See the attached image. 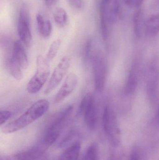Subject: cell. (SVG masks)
<instances>
[{"mask_svg": "<svg viewBox=\"0 0 159 160\" xmlns=\"http://www.w3.org/2000/svg\"><path fill=\"white\" fill-rule=\"evenodd\" d=\"M49 107V102L47 100H38L20 116L4 126L2 132L8 134L22 129L42 117L48 111Z\"/></svg>", "mask_w": 159, "mask_h": 160, "instance_id": "obj_1", "label": "cell"}, {"mask_svg": "<svg viewBox=\"0 0 159 160\" xmlns=\"http://www.w3.org/2000/svg\"><path fill=\"white\" fill-rule=\"evenodd\" d=\"M29 65V59L23 43L20 40H16L13 44L11 56L7 62L9 73L15 79L21 80L23 71L28 68Z\"/></svg>", "mask_w": 159, "mask_h": 160, "instance_id": "obj_2", "label": "cell"}, {"mask_svg": "<svg viewBox=\"0 0 159 160\" xmlns=\"http://www.w3.org/2000/svg\"><path fill=\"white\" fill-rule=\"evenodd\" d=\"M73 108V105H71L63 110L49 127L42 142L48 148L57 141L62 132L71 116Z\"/></svg>", "mask_w": 159, "mask_h": 160, "instance_id": "obj_3", "label": "cell"}, {"mask_svg": "<svg viewBox=\"0 0 159 160\" xmlns=\"http://www.w3.org/2000/svg\"><path fill=\"white\" fill-rule=\"evenodd\" d=\"M50 74V68L45 57L39 55L36 58V71L27 84V91L33 95L39 92L44 87Z\"/></svg>", "mask_w": 159, "mask_h": 160, "instance_id": "obj_4", "label": "cell"}, {"mask_svg": "<svg viewBox=\"0 0 159 160\" xmlns=\"http://www.w3.org/2000/svg\"><path fill=\"white\" fill-rule=\"evenodd\" d=\"M77 116H83L85 123L89 129L93 130L97 123V114L93 95L90 93L85 95L80 102Z\"/></svg>", "mask_w": 159, "mask_h": 160, "instance_id": "obj_5", "label": "cell"}, {"mask_svg": "<svg viewBox=\"0 0 159 160\" xmlns=\"http://www.w3.org/2000/svg\"><path fill=\"white\" fill-rule=\"evenodd\" d=\"M104 129L111 143L115 146L120 143V131L116 117L113 109L107 106L105 108L102 116Z\"/></svg>", "mask_w": 159, "mask_h": 160, "instance_id": "obj_6", "label": "cell"}, {"mask_svg": "<svg viewBox=\"0 0 159 160\" xmlns=\"http://www.w3.org/2000/svg\"><path fill=\"white\" fill-rule=\"evenodd\" d=\"M147 91L148 99L154 102L159 92V59L154 58L149 64L147 75Z\"/></svg>", "mask_w": 159, "mask_h": 160, "instance_id": "obj_7", "label": "cell"}, {"mask_svg": "<svg viewBox=\"0 0 159 160\" xmlns=\"http://www.w3.org/2000/svg\"><path fill=\"white\" fill-rule=\"evenodd\" d=\"M92 70L94 76V85L99 92L103 90L106 78V66L104 58L100 52H96L91 58Z\"/></svg>", "mask_w": 159, "mask_h": 160, "instance_id": "obj_8", "label": "cell"}, {"mask_svg": "<svg viewBox=\"0 0 159 160\" xmlns=\"http://www.w3.org/2000/svg\"><path fill=\"white\" fill-rule=\"evenodd\" d=\"M71 59L69 56H65L62 58L53 70L48 84L44 90V94H50L58 86L68 72L71 66Z\"/></svg>", "mask_w": 159, "mask_h": 160, "instance_id": "obj_9", "label": "cell"}, {"mask_svg": "<svg viewBox=\"0 0 159 160\" xmlns=\"http://www.w3.org/2000/svg\"><path fill=\"white\" fill-rule=\"evenodd\" d=\"M17 32L21 41L24 46L29 48L32 41L30 28V17L29 11L25 5L21 8L17 23Z\"/></svg>", "mask_w": 159, "mask_h": 160, "instance_id": "obj_10", "label": "cell"}, {"mask_svg": "<svg viewBox=\"0 0 159 160\" xmlns=\"http://www.w3.org/2000/svg\"><path fill=\"white\" fill-rule=\"evenodd\" d=\"M77 76L72 72L68 74L65 78L62 85L54 97V102L58 104L63 101L73 92L77 86Z\"/></svg>", "mask_w": 159, "mask_h": 160, "instance_id": "obj_11", "label": "cell"}, {"mask_svg": "<svg viewBox=\"0 0 159 160\" xmlns=\"http://www.w3.org/2000/svg\"><path fill=\"white\" fill-rule=\"evenodd\" d=\"M47 148L42 143L40 145L32 147L9 157L1 158L3 160H36L45 153Z\"/></svg>", "mask_w": 159, "mask_h": 160, "instance_id": "obj_12", "label": "cell"}, {"mask_svg": "<svg viewBox=\"0 0 159 160\" xmlns=\"http://www.w3.org/2000/svg\"><path fill=\"white\" fill-rule=\"evenodd\" d=\"M140 69L139 63L138 62H134L130 71L126 84L125 91L128 95L133 94L136 90L139 82Z\"/></svg>", "mask_w": 159, "mask_h": 160, "instance_id": "obj_13", "label": "cell"}, {"mask_svg": "<svg viewBox=\"0 0 159 160\" xmlns=\"http://www.w3.org/2000/svg\"><path fill=\"white\" fill-rule=\"evenodd\" d=\"M36 20L40 35L44 38L49 37L52 32L51 22L49 20L45 19L41 14L36 15Z\"/></svg>", "mask_w": 159, "mask_h": 160, "instance_id": "obj_14", "label": "cell"}, {"mask_svg": "<svg viewBox=\"0 0 159 160\" xmlns=\"http://www.w3.org/2000/svg\"><path fill=\"white\" fill-rule=\"evenodd\" d=\"M81 147V144L79 142L73 143L61 155L59 160H77Z\"/></svg>", "mask_w": 159, "mask_h": 160, "instance_id": "obj_15", "label": "cell"}, {"mask_svg": "<svg viewBox=\"0 0 159 160\" xmlns=\"http://www.w3.org/2000/svg\"><path fill=\"white\" fill-rule=\"evenodd\" d=\"M145 32L152 36L159 32V14L150 16L145 22Z\"/></svg>", "mask_w": 159, "mask_h": 160, "instance_id": "obj_16", "label": "cell"}, {"mask_svg": "<svg viewBox=\"0 0 159 160\" xmlns=\"http://www.w3.org/2000/svg\"><path fill=\"white\" fill-rule=\"evenodd\" d=\"M141 10H138L135 12L133 16V25L134 32L138 37H141L143 35V32L145 31V22H144Z\"/></svg>", "mask_w": 159, "mask_h": 160, "instance_id": "obj_17", "label": "cell"}, {"mask_svg": "<svg viewBox=\"0 0 159 160\" xmlns=\"http://www.w3.org/2000/svg\"><path fill=\"white\" fill-rule=\"evenodd\" d=\"M53 18L56 23L60 27L65 26L68 20L67 13L62 8H58L55 9L53 12Z\"/></svg>", "mask_w": 159, "mask_h": 160, "instance_id": "obj_18", "label": "cell"}, {"mask_svg": "<svg viewBox=\"0 0 159 160\" xmlns=\"http://www.w3.org/2000/svg\"><path fill=\"white\" fill-rule=\"evenodd\" d=\"M61 44L60 38L55 39L50 45L45 58L49 62L52 61L57 56Z\"/></svg>", "mask_w": 159, "mask_h": 160, "instance_id": "obj_19", "label": "cell"}, {"mask_svg": "<svg viewBox=\"0 0 159 160\" xmlns=\"http://www.w3.org/2000/svg\"><path fill=\"white\" fill-rule=\"evenodd\" d=\"M83 160H99L98 145L95 143L91 144L85 152Z\"/></svg>", "mask_w": 159, "mask_h": 160, "instance_id": "obj_20", "label": "cell"}, {"mask_svg": "<svg viewBox=\"0 0 159 160\" xmlns=\"http://www.w3.org/2000/svg\"><path fill=\"white\" fill-rule=\"evenodd\" d=\"M78 135V133L77 131L74 130L71 131L65 136L64 139H63L62 141L61 142L60 144L59 145V147H62L68 144V143L70 142V141H72V140H73V139L77 137Z\"/></svg>", "mask_w": 159, "mask_h": 160, "instance_id": "obj_21", "label": "cell"}, {"mask_svg": "<svg viewBox=\"0 0 159 160\" xmlns=\"http://www.w3.org/2000/svg\"><path fill=\"white\" fill-rule=\"evenodd\" d=\"M91 47H92V41L89 40L87 41L86 46L84 48V54H83V61L84 63L87 64L88 61L90 57V53L91 52Z\"/></svg>", "mask_w": 159, "mask_h": 160, "instance_id": "obj_22", "label": "cell"}, {"mask_svg": "<svg viewBox=\"0 0 159 160\" xmlns=\"http://www.w3.org/2000/svg\"><path fill=\"white\" fill-rule=\"evenodd\" d=\"M12 116V113L8 111L4 110L0 112V126L6 123Z\"/></svg>", "mask_w": 159, "mask_h": 160, "instance_id": "obj_23", "label": "cell"}, {"mask_svg": "<svg viewBox=\"0 0 159 160\" xmlns=\"http://www.w3.org/2000/svg\"><path fill=\"white\" fill-rule=\"evenodd\" d=\"M143 0H126V4L128 6L131 8L137 7L143 3Z\"/></svg>", "mask_w": 159, "mask_h": 160, "instance_id": "obj_24", "label": "cell"}, {"mask_svg": "<svg viewBox=\"0 0 159 160\" xmlns=\"http://www.w3.org/2000/svg\"><path fill=\"white\" fill-rule=\"evenodd\" d=\"M71 5L77 9H80L83 6L82 0H68Z\"/></svg>", "mask_w": 159, "mask_h": 160, "instance_id": "obj_25", "label": "cell"}, {"mask_svg": "<svg viewBox=\"0 0 159 160\" xmlns=\"http://www.w3.org/2000/svg\"><path fill=\"white\" fill-rule=\"evenodd\" d=\"M130 160H141L139 152L136 150H133L131 154Z\"/></svg>", "mask_w": 159, "mask_h": 160, "instance_id": "obj_26", "label": "cell"}, {"mask_svg": "<svg viewBox=\"0 0 159 160\" xmlns=\"http://www.w3.org/2000/svg\"><path fill=\"white\" fill-rule=\"evenodd\" d=\"M57 0H44L45 3L48 6H51L55 4Z\"/></svg>", "mask_w": 159, "mask_h": 160, "instance_id": "obj_27", "label": "cell"}, {"mask_svg": "<svg viewBox=\"0 0 159 160\" xmlns=\"http://www.w3.org/2000/svg\"><path fill=\"white\" fill-rule=\"evenodd\" d=\"M110 160H120L119 157L116 155H113L110 157Z\"/></svg>", "mask_w": 159, "mask_h": 160, "instance_id": "obj_28", "label": "cell"}, {"mask_svg": "<svg viewBox=\"0 0 159 160\" xmlns=\"http://www.w3.org/2000/svg\"><path fill=\"white\" fill-rule=\"evenodd\" d=\"M157 118H158V121H159V108H158V110Z\"/></svg>", "mask_w": 159, "mask_h": 160, "instance_id": "obj_29", "label": "cell"}, {"mask_svg": "<svg viewBox=\"0 0 159 160\" xmlns=\"http://www.w3.org/2000/svg\"><path fill=\"white\" fill-rule=\"evenodd\" d=\"M0 160H3L2 159V158H1V159H0Z\"/></svg>", "mask_w": 159, "mask_h": 160, "instance_id": "obj_30", "label": "cell"}]
</instances>
